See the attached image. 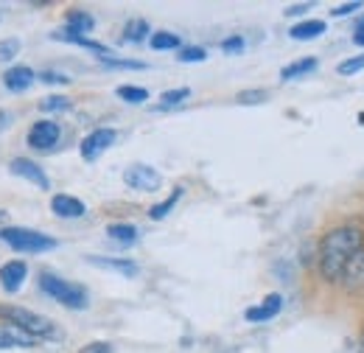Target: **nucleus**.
Returning a JSON list of instances; mask_svg holds the SVG:
<instances>
[{
	"mask_svg": "<svg viewBox=\"0 0 364 353\" xmlns=\"http://www.w3.org/2000/svg\"><path fill=\"white\" fill-rule=\"evenodd\" d=\"M364 247V233L353 224L333 227L319 241V272L328 283L342 280V269Z\"/></svg>",
	"mask_w": 364,
	"mask_h": 353,
	"instance_id": "f257e3e1",
	"label": "nucleus"
},
{
	"mask_svg": "<svg viewBox=\"0 0 364 353\" xmlns=\"http://www.w3.org/2000/svg\"><path fill=\"white\" fill-rule=\"evenodd\" d=\"M0 317H3L6 322L20 325V328H23L26 334H31L37 342H40V339H48V342L62 339V328H59L53 320H48V317H43V314H37V311L17 309V306H0Z\"/></svg>",
	"mask_w": 364,
	"mask_h": 353,
	"instance_id": "f03ea898",
	"label": "nucleus"
},
{
	"mask_svg": "<svg viewBox=\"0 0 364 353\" xmlns=\"http://www.w3.org/2000/svg\"><path fill=\"white\" fill-rule=\"evenodd\" d=\"M40 289L46 292L48 297H53L56 303H62L65 309L73 311H85L90 303V295L82 283H73V280H65L53 272H43L40 275Z\"/></svg>",
	"mask_w": 364,
	"mask_h": 353,
	"instance_id": "7ed1b4c3",
	"label": "nucleus"
},
{
	"mask_svg": "<svg viewBox=\"0 0 364 353\" xmlns=\"http://www.w3.org/2000/svg\"><path fill=\"white\" fill-rule=\"evenodd\" d=\"M0 238L11 247V250H17V253H48V250H56V238H50L46 233H40V230H31V227H6L3 233H0Z\"/></svg>",
	"mask_w": 364,
	"mask_h": 353,
	"instance_id": "20e7f679",
	"label": "nucleus"
},
{
	"mask_svg": "<svg viewBox=\"0 0 364 353\" xmlns=\"http://www.w3.org/2000/svg\"><path fill=\"white\" fill-rule=\"evenodd\" d=\"M59 140H62V127L56 121H37L28 130V146L34 152H53Z\"/></svg>",
	"mask_w": 364,
	"mask_h": 353,
	"instance_id": "39448f33",
	"label": "nucleus"
},
{
	"mask_svg": "<svg viewBox=\"0 0 364 353\" xmlns=\"http://www.w3.org/2000/svg\"><path fill=\"white\" fill-rule=\"evenodd\" d=\"M124 182H127L129 188H135V191H157V188L163 185V176H160L157 169H151V166L135 163V166H129V169L124 172Z\"/></svg>",
	"mask_w": 364,
	"mask_h": 353,
	"instance_id": "423d86ee",
	"label": "nucleus"
},
{
	"mask_svg": "<svg viewBox=\"0 0 364 353\" xmlns=\"http://www.w3.org/2000/svg\"><path fill=\"white\" fill-rule=\"evenodd\" d=\"M115 130H107V127H101V130H92L85 140H82V157L87 160V163H92V160H98L112 143H115Z\"/></svg>",
	"mask_w": 364,
	"mask_h": 353,
	"instance_id": "0eeeda50",
	"label": "nucleus"
},
{
	"mask_svg": "<svg viewBox=\"0 0 364 353\" xmlns=\"http://www.w3.org/2000/svg\"><path fill=\"white\" fill-rule=\"evenodd\" d=\"M9 172L14 176H20V179H26V182H31V185H37V188H43V191L50 188L48 174L34 163V160H28V157H14V160L9 163Z\"/></svg>",
	"mask_w": 364,
	"mask_h": 353,
	"instance_id": "6e6552de",
	"label": "nucleus"
},
{
	"mask_svg": "<svg viewBox=\"0 0 364 353\" xmlns=\"http://www.w3.org/2000/svg\"><path fill=\"white\" fill-rule=\"evenodd\" d=\"M50 211H53L59 219H82V216L87 214L85 202L76 199V196H70V194H53V199H50Z\"/></svg>",
	"mask_w": 364,
	"mask_h": 353,
	"instance_id": "1a4fd4ad",
	"label": "nucleus"
},
{
	"mask_svg": "<svg viewBox=\"0 0 364 353\" xmlns=\"http://www.w3.org/2000/svg\"><path fill=\"white\" fill-rule=\"evenodd\" d=\"M34 79H37V73L31 68L14 65V68H9L3 73V88L9 90V93H26V90L34 85Z\"/></svg>",
	"mask_w": 364,
	"mask_h": 353,
	"instance_id": "9d476101",
	"label": "nucleus"
},
{
	"mask_svg": "<svg viewBox=\"0 0 364 353\" xmlns=\"http://www.w3.org/2000/svg\"><path fill=\"white\" fill-rule=\"evenodd\" d=\"M26 275H28V266L23 264V261H9V264L0 266V286H3L9 295H14V292H20V286L26 283Z\"/></svg>",
	"mask_w": 364,
	"mask_h": 353,
	"instance_id": "9b49d317",
	"label": "nucleus"
},
{
	"mask_svg": "<svg viewBox=\"0 0 364 353\" xmlns=\"http://www.w3.org/2000/svg\"><path fill=\"white\" fill-rule=\"evenodd\" d=\"M280 309H283V297H280V295H269V297H264V303H258V306L244 311V317H247L250 322H267V320L277 317Z\"/></svg>",
	"mask_w": 364,
	"mask_h": 353,
	"instance_id": "f8f14e48",
	"label": "nucleus"
},
{
	"mask_svg": "<svg viewBox=\"0 0 364 353\" xmlns=\"http://www.w3.org/2000/svg\"><path fill=\"white\" fill-rule=\"evenodd\" d=\"M342 283H345L348 289L364 286V247L356 255H350V261L345 264V269H342Z\"/></svg>",
	"mask_w": 364,
	"mask_h": 353,
	"instance_id": "ddd939ff",
	"label": "nucleus"
},
{
	"mask_svg": "<svg viewBox=\"0 0 364 353\" xmlns=\"http://www.w3.org/2000/svg\"><path fill=\"white\" fill-rule=\"evenodd\" d=\"M322 34H325V23H322V20H303V23H297V26H291V31H289V37L297 40V43L317 40Z\"/></svg>",
	"mask_w": 364,
	"mask_h": 353,
	"instance_id": "4468645a",
	"label": "nucleus"
},
{
	"mask_svg": "<svg viewBox=\"0 0 364 353\" xmlns=\"http://www.w3.org/2000/svg\"><path fill=\"white\" fill-rule=\"evenodd\" d=\"M87 261L92 266H101V269H109V272H118V275H127V278L137 275V264L135 261H127V258H98V255H87Z\"/></svg>",
	"mask_w": 364,
	"mask_h": 353,
	"instance_id": "2eb2a0df",
	"label": "nucleus"
},
{
	"mask_svg": "<svg viewBox=\"0 0 364 353\" xmlns=\"http://www.w3.org/2000/svg\"><path fill=\"white\" fill-rule=\"evenodd\" d=\"M65 28L73 31V34H79V37H85V34H90L92 28H95V20H92V14H87V11L73 9V11H68V26Z\"/></svg>",
	"mask_w": 364,
	"mask_h": 353,
	"instance_id": "dca6fc26",
	"label": "nucleus"
},
{
	"mask_svg": "<svg viewBox=\"0 0 364 353\" xmlns=\"http://www.w3.org/2000/svg\"><path fill=\"white\" fill-rule=\"evenodd\" d=\"M311 70H317V59H314V56H306V59H297V62L286 65V68L280 70V79H283V82H294V79H300V76H306V73H311Z\"/></svg>",
	"mask_w": 364,
	"mask_h": 353,
	"instance_id": "f3484780",
	"label": "nucleus"
},
{
	"mask_svg": "<svg viewBox=\"0 0 364 353\" xmlns=\"http://www.w3.org/2000/svg\"><path fill=\"white\" fill-rule=\"evenodd\" d=\"M107 236L115 238L118 244H127V247H129V244L137 241V227L135 224H109V227H107Z\"/></svg>",
	"mask_w": 364,
	"mask_h": 353,
	"instance_id": "a211bd4d",
	"label": "nucleus"
},
{
	"mask_svg": "<svg viewBox=\"0 0 364 353\" xmlns=\"http://www.w3.org/2000/svg\"><path fill=\"white\" fill-rule=\"evenodd\" d=\"M0 328H3V331H6V337L14 342V348H31V345L37 342L31 334H26V331H23L20 325H14V322H3Z\"/></svg>",
	"mask_w": 364,
	"mask_h": 353,
	"instance_id": "6ab92c4d",
	"label": "nucleus"
},
{
	"mask_svg": "<svg viewBox=\"0 0 364 353\" xmlns=\"http://www.w3.org/2000/svg\"><path fill=\"white\" fill-rule=\"evenodd\" d=\"M182 194H185L182 188H174V194H171L168 199H163L160 205H154V208L149 211V216H151V219H154V221H163V219H166V216H168V214H171V211H174V205L180 202V196H182Z\"/></svg>",
	"mask_w": 364,
	"mask_h": 353,
	"instance_id": "aec40b11",
	"label": "nucleus"
},
{
	"mask_svg": "<svg viewBox=\"0 0 364 353\" xmlns=\"http://www.w3.org/2000/svg\"><path fill=\"white\" fill-rule=\"evenodd\" d=\"M146 37H151L146 20H129V23H127V28H124V40H127V43H143Z\"/></svg>",
	"mask_w": 364,
	"mask_h": 353,
	"instance_id": "412c9836",
	"label": "nucleus"
},
{
	"mask_svg": "<svg viewBox=\"0 0 364 353\" xmlns=\"http://www.w3.org/2000/svg\"><path fill=\"white\" fill-rule=\"evenodd\" d=\"M180 43L182 40L177 34H171V31H157V34L149 37V45L154 51H174V48H180Z\"/></svg>",
	"mask_w": 364,
	"mask_h": 353,
	"instance_id": "4be33fe9",
	"label": "nucleus"
},
{
	"mask_svg": "<svg viewBox=\"0 0 364 353\" xmlns=\"http://www.w3.org/2000/svg\"><path fill=\"white\" fill-rule=\"evenodd\" d=\"M40 110L43 112H65V110H70V98H65V95H48L40 101Z\"/></svg>",
	"mask_w": 364,
	"mask_h": 353,
	"instance_id": "5701e85b",
	"label": "nucleus"
},
{
	"mask_svg": "<svg viewBox=\"0 0 364 353\" xmlns=\"http://www.w3.org/2000/svg\"><path fill=\"white\" fill-rule=\"evenodd\" d=\"M188 95H191V90L188 88L168 90V93H163V95H160V107H163V110H168V107H180Z\"/></svg>",
	"mask_w": 364,
	"mask_h": 353,
	"instance_id": "b1692460",
	"label": "nucleus"
},
{
	"mask_svg": "<svg viewBox=\"0 0 364 353\" xmlns=\"http://www.w3.org/2000/svg\"><path fill=\"white\" fill-rule=\"evenodd\" d=\"M104 68H118V70H143V62H129V59H115V56H101Z\"/></svg>",
	"mask_w": 364,
	"mask_h": 353,
	"instance_id": "393cba45",
	"label": "nucleus"
},
{
	"mask_svg": "<svg viewBox=\"0 0 364 353\" xmlns=\"http://www.w3.org/2000/svg\"><path fill=\"white\" fill-rule=\"evenodd\" d=\"M342 76H356V73H362L364 70V53H359V56H350V59H345L339 68H336Z\"/></svg>",
	"mask_w": 364,
	"mask_h": 353,
	"instance_id": "a878e982",
	"label": "nucleus"
},
{
	"mask_svg": "<svg viewBox=\"0 0 364 353\" xmlns=\"http://www.w3.org/2000/svg\"><path fill=\"white\" fill-rule=\"evenodd\" d=\"M269 98V93L267 90H244V93H238V104H247V107H252V104H264Z\"/></svg>",
	"mask_w": 364,
	"mask_h": 353,
	"instance_id": "bb28decb",
	"label": "nucleus"
},
{
	"mask_svg": "<svg viewBox=\"0 0 364 353\" xmlns=\"http://www.w3.org/2000/svg\"><path fill=\"white\" fill-rule=\"evenodd\" d=\"M118 98L129 101V104H143L149 98V90L143 88H118Z\"/></svg>",
	"mask_w": 364,
	"mask_h": 353,
	"instance_id": "cd10ccee",
	"label": "nucleus"
},
{
	"mask_svg": "<svg viewBox=\"0 0 364 353\" xmlns=\"http://www.w3.org/2000/svg\"><path fill=\"white\" fill-rule=\"evenodd\" d=\"M17 53H20V40H14V37L0 40V62H11V59H17Z\"/></svg>",
	"mask_w": 364,
	"mask_h": 353,
	"instance_id": "c85d7f7f",
	"label": "nucleus"
},
{
	"mask_svg": "<svg viewBox=\"0 0 364 353\" xmlns=\"http://www.w3.org/2000/svg\"><path fill=\"white\" fill-rule=\"evenodd\" d=\"M205 59H208V51L199 45H188L180 51V62H205Z\"/></svg>",
	"mask_w": 364,
	"mask_h": 353,
	"instance_id": "c756f323",
	"label": "nucleus"
},
{
	"mask_svg": "<svg viewBox=\"0 0 364 353\" xmlns=\"http://www.w3.org/2000/svg\"><path fill=\"white\" fill-rule=\"evenodd\" d=\"M359 9H362V3L353 0V3H342V6L331 9V14H333V17H345V14H353V11H359Z\"/></svg>",
	"mask_w": 364,
	"mask_h": 353,
	"instance_id": "7c9ffc66",
	"label": "nucleus"
},
{
	"mask_svg": "<svg viewBox=\"0 0 364 353\" xmlns=\"http://www.w3.org/2000/svg\"><path fill=\"white\" fill-rule=\"evenodd\" d=\"M222 51H225V53H241V51H244V40H241V37H230V40L222 43Z\"/></svg>",
	"mask_w": 364,
	"mask_h": 353,
	"instance_id": "2f4dec72",
	"label": "nucleus"
},
{
	"mask_svg": "<svg viewBox=\"0 0 364 353\" xmlns=\"http://www.w3.org/2000/svg\"><path fill=\"white\" fill-rule=\"evenodd\" d=\"M40 79H43L46 85H68V82H70L68 76H62V73H53V70H46V73H40Z\"/></svg>",
	"mask_w": 364,
	"mask_h": 353,
	"instance_id": "473e14b6",
	"label": "nucleus"
},
{
	"mask_svg": "<svg viewBox=\"0 0 364 353\" xmlns=\"http://www.w3.org/2000/svg\"><path fill=\"white\" fill-rule=\"evenodd\" d=\"M79 353H112V345L109 342H90V345H85Z\"/></svg>",
	"mask_w": 364,
	"mask_h": 353,
	"instance_id": "72a5a7b5",
	"label": "nucleus"
},
{
	"mask_svg": "<svg viewBox=\"0 0 364 353\" xmlns=\"http://www.w3.org/2000/svg\"><path fill=\"white\" fill-rule=\"evenodd\" d=\"M309 9H311V3H300V6H289L286 14H303V11H309Z\"/></svg>",
	"mask_w": 364,
	"mask_h": 353,
	"instance_id": "f704fd0d",
	"label": "nucleus"
},
{
	"mask_svg": "<svg viewBox=\"0 0 364 353\" xmlns=\"http://www.w3.org/2000/svg\"><path fill=\"white\" fill-rule=\"evenodd\" d=\"M353 43L362 45V48H364V23L359 26V28H356V31H353Z\"/></svg>",
	"mask_w": 364,
	"mask_h": 353,
	"instance_id": "c9c22d12",
	"label": "nucleus"
},
{
	"mask_svg": "<svg viewBox=\"0 0 364 353\" xmlns=\"http://www.w3.org/2000/svg\"><path fill=\"white\" fill-rule=\"evenodd\" d=\"M3 348H14V342H11V339L6 337V331L0 328V351H3Z\"/></svg>",
	"mask_w": 364,
	"mask_h": 353,
	"instance_id": "e433bc0d",
	"label": "nucleus"
},
{
	"mask_svg": "<svg viewBox=\"0 0 364 353\" xmlns=\"http://www.w3.org/2000/svg\"><path fill=\"white\" fill-rule=\"evenodd\" d=\"M6 221H9V214H6V211H0V233H3V230H6V227H9V224H6Z\"/></svg>",
	"mask_w": 364,
	"mask_h": 353,
	"instance_id": "4c0bfd02",
	"label": "nucleus"
}]
</instances>
